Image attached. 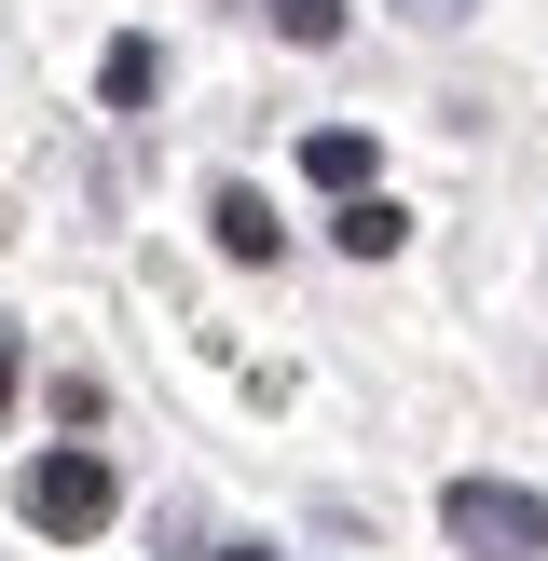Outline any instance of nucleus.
Instances as JSON below:
<instances>
[{
  "instance_id": "f257e3e1",
  "label": "nucleus",
  "mask_w": 548,
  "mask_h": 561,
  "mask_svg": "<svg viewBox=\"0 0 548 561\" xmlns=\"http://www.w3.org/2000/svg\"><path fill=\"white\" fill-rule=\"evenodd\" d=\"M14 520H27V535H55V548L110 535V466H96V453H27V480H14Z\"/></svg>"
},
{
  "instance_id": "f03ea898",
  "label": "nucleus",
  "mask_w": 548,
  "mask_h": 561,
  "mask_svg": "<svg viewBox=\"0 0 548 561\" xmlns=\"http://www.w3.org/2000/svg\"><path fill=\"white\" fill-rule=\"evenodd\" d=\"M438 520H453L466 561H535V548H548V493H521V480H453Z\"/></svg>"
},
{
  "instance_id": "7ed1b4c3",
  "label": "nucleus",
  "mask_w": 548,
  "mask_h": 561,
  "mask_svg": "<svg viewBox=\"0 0 548 561\" xmlns=\"http://www.w3.org/2000/svg\"><path fill=\"white\" fill-rule=\"evenodd\" d=\"M206 233H219V261H274V247H288V219H274V192L219 179V192H206Z\"/></svg>"
},
{
  "instance_id": "20e7f679",
  "label": "nucleus",
  "mask_w": 548,
  "mask_h": 561,
  "mask_svg": "<svg viewBox=\"0 0 548 561\" xmlns=\"http://www.w3.org/2000/svg\"><path fill=\"white\" fill-rule=\"evenodd\" d=\"M301 179L316 192H370V124H316L301 137Z\"/></svg>"
},
{
  "instance_id": "39448f33",
  "label": "nucleus",
  "mask_w": 548,
  "mask_h": 561,
  "mask_svg": "<svg viewBox=\"0 0 548 561\" xmlns=\"http://www.w3.org/2000/svg\"><path fill=\"white\" fill-rule=\"evenodd\" d=\"M329 233H343V261H398V233H411V219L384 206V192H343V219H329Z\"/></svg>"
},
{
  "instance_id": "423d86ee",
  "label": "nucleus",
  "mask_w": 548,
  "mask_h": 561,
  "mask_svg": "<svg viewBox=\"0 0 548 561\" xmlns=\"http://www.w3.org/2000/svg\"><path fill=\"white\" fill-rule=\"evenodd\" d=\"M96 96H110V110H151V96H164V55H151V42H110Z\"/></svg>"
},
{
  "instance_id": "0eeeda50",
  "label": "nucleus",
  "mask_w": 548,
  "mask_h": 561,
  "mask_svg": "<svg viewBox=\"0 0 548 561\" xmlns=\"http://www.w3.org/2000/svg\"><path fill=\"white\" fill-rule=\"evenodd\" d=\"M274 27H288V42H343V0H261Z\"/></svg>"
},
{
  "instance_id": "6e6552de",
  "label": "nucleus",
  "mask_w": 548,
  "mask_h": 561,
  "mask_svg": "<svg viewBox=\"0 0 548 561\" xmlns=\"http://www.w3.org/2000/svg\"><path fill=\"white\" fill-rule=\"evenodd\" d=\"M14 383H27V343H14V329H0V398H14Z\"/></svg>"
},
{
  "instance_id": "1a4fd4ad",
  "label": "nucleus",
  "mask_w": 548,
  "mask_h": 561,
  "mask_svg": "<svg viewBox=\"0 0 548 561\" xmlns=\"http://www.w3.org/2000/svg\"><path fill=\"white\" fill-rule=\"evenodd\" d=\"M398 14H411V27H453V14H466V0H398Z\"/></svg>"
},
{
  "instance_id": "9d476101",
  "label": "nucleus",
  "mask_w": 548,
  "mask_h": 561,
  "mask_svg": "<svg viewBox=\"0 0 548 561\" xmlns=\"http://www.w3.org/2000/svg\"><path fill=\"white\" fill-rule=\"evenodd\" d=\"M219 561H274V548H219Z\"/></svg>"
}]
</instances>
